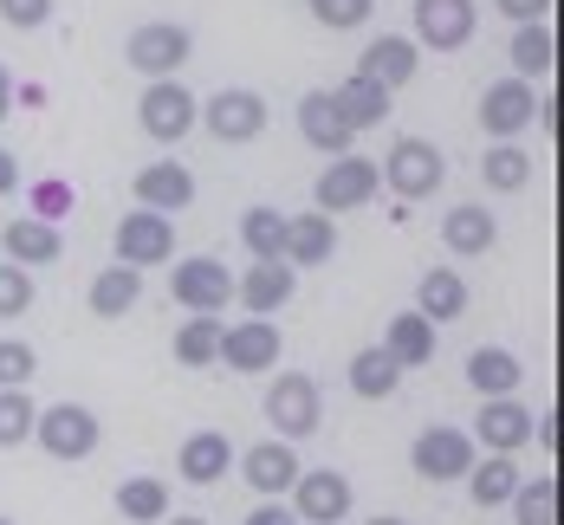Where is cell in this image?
<instances>
[{"label":"cell","mask_w":564,"mask_h":525,"mask_svg":"<svg viewBox=\"0 0 564 525\" xmlns=\"http://www.w3.org/2000/svg\"><path fill=\"white\" fill-rule=\"evenodd\" d=\"M332 105H338V117H344V123H350V130H377V123L390 117V91L350 72V78H344L338 91H332Z\"/></svg>","instance_id":"obj_28"},{"label":"cell","mask_w":564,"mask_h":525,"mask_svg":"<svg viewBox=\"0 0 564 525\" xmlns=\"http://www.w3.org/2000/svg\"><path fill=\"white\" fill-rule=\"evenodd\" d=\"M415 40H402V33H383V40H370L364 46V58H357V78H370V85H383V91H395V85H409L415 78Z\"/></svg>","instance_id":"obj_22"},{"label":"cell","mask_w":564,"mask_h":525,"mask_svg":"<svg viewBox=\"0 0 564 525\" xmlns=\"http://www.w3.org/2000/svg\"><path fill=\"white\" fill-rule=\"evenodd\" d=\"M267 422H273L280 441H305V435H318V422H325V396H318V383H312L305 370H280L273 390H267Z\"/></svg>","instance_id":"obj_3"},{"label":"cell","mask_w":564,"mask_h":525,"mask_svg":"<svg viewBox=\"0 0 564 525\" xmlns=\"http://www.w3.org/2000/svg\"><path fill=\"white\" fill-rule=\"evenodd\" d=\"M163 525H208V519H195V513H175V519H163Z\"/></svg>","instance_id":"obj_49"},{"label":"cell","mask_w":564,"mask_h":525,"mask_svg":"<svg viewBox=\"0 0 564 525\" xmlns=\"http://www.w3.org/2000/svg\"><path fill=\"white\" fill-rule=\"evenodd\" d=\"M532 441V408L512 403V396H487L480 415H474V448L487 455H519Z\"/></svg>","instance_id":"obj_16"},{"label":"cell","mask_w":564,"mask_h":525,"mask_svg":"<svg viewBox=\"0 0 564 525\" xmlns=\"http://www.w3.org/2000/svg\"><path fill=\"white\" fill-rule=\"evenodd\" d=\"M480 182H487L494 195H519V188L532 182V156H525L519 143H494L487 163H480Z\"/></svg>","instance_id":"obj_36"},{"label":"cell","mask_w":564,"mask_h":525,"mask_svg":"<svg viewBox=\"0 0 564 525\" xmlns=\"http://www.w3.org/2000/svg\"><path fill=\"white\" fill-rule=\"evenodd\" d=\"M332 253H338L332 215H292L285 221V266H325Z\"/></svg>","instance_id":"obj_24"},{"label":"cell","mask_w":564,"mask_h":525,"mask_svg":"<svg viewBox=\"0 0 564 525\" xmlns=\"http://www.w3.org/2000/svg\"><path fill=\"white\" fill-rule=\"evenodd\" d=\"M370 7H377V0H312V20L332 26V33H350V26L370 20Z\"/></svg>","instance_id":"obj_41"},{"label":"cell","mask_w":564,"mask_h":525,"mask_svg":"<svg viewBox=\"0 0 564 525\" xmlns=\"http://www.w3.org/2000/svg\"><path fill=\"white\" fill-rule=\"evenodd\" d=\"M494 240H500V221H494L480 201H460V208H448V215H442V247H448V253H460V260H480Z\"/></svg>","instance_id":"obj_23"},{"label":"cell","mask_w":564,"mask_h":525,"mask_svg":"<svg viewBox=\"0 0 564 525\" xmlns=\"http://www.w3.org/2000/svg\"><path fill=\"white\" fill-rule=\"evenodd\" d=\"M13 188H20V163L0 150V195H13Z\"/></svg>","instance_id":"obj_47"},{"label":"cell","mask_w":564,"mask_h":525,"mask_svg":"<svg viewBox=\"0 0 564 525\" xmlns=\"http://www.w3.org/2000/svg\"><path fill=\"white\" fill-rule=\"evenodd\" d=\"M494 7L507 13L512 26H525V20H545V13H552V0H494Z\"/></svg>","instance_id":"obj_43"},{"label":"cell","mask_w":564,"mask_h":525,"mask_svg":"<svg viewBox=\"0 0 564 525\" xmlns=\"http://www.w3.org/2000/svg\"><path fill=\"white\" fill-rule=\"evenodd\" d=\"M46 13H53V0H0V20H7L13 33H33V26H46Z\"/></svg>","instance_id":"obj_42"},{"label":"cell","mask_w":564,"mask_h":525,"mask_svg":"<svg viewBox=\"0 0 564 525\" xmlns=\"http://www.w3.org/2000/svg\"><path fill=\"white\" fill-rule=\"evenodd\" d=\"M532 105H539V91H532L525 78H494V85L480 91V130H487L494 143H512V136L532 123Z\"/></svg>","instance_id":"obj_14"},{"label":"cell","mask_w":564,"mask_h":525,"mask_svg":"<svg viewBox=\"0 0 564 525\" xmlns=\"http://www.w3.org/2000/svg\"><path fill=\"white\" fill-rule=\"evenodd\" d=\"M33 441H40L53 461H85V455H98V441H105V422H98L85 403H53V408H40V422H33Z\"/></svg>","instance_id":"obj_4"},{"label":"cell","mask_w":564,"mask_h":525,"mask_svg":"<svg viewBox=\"0 0 564 525\" xmlns=\"http://www.w3.org/2000/svg\"><path fill=\"white\" fill-rule=\"evenodd\" d=\"M234 467H240V480H247L260 500H280V493H292V480L305 473V467H299V455H292V441H280V435H273V441H253L247 455H234Z\"/></svg>","instance_id":"obj_15"},{"label":"cell","mask_w":564,"mask_h":525,"mask_svg":"<svg viewBox=\"0 0 564 525\" xmlns=\"http://www.w3.org/2000/svg\"><path fill=\"white\" fill-rule=\"evenodd\" d=\"M370 525H409V519H370Z\"/></svg>","instance_id":"obj_50"},{"label":"cell","mask_w":564,"mask_h":525,"mask_svg":"<svg viewBox=\"0 0 564 525\" xmlns=\"http://www.w3.org/2000/svg\"><path fill=\"white\" fill-rule=\"evenodd\" d=\"M267 98L253 91V85H227V91H215L208 105H202V123L221 136V143H253L260 130H267Z\"/></svg>","instance_id":"obj_10"},{"label":"cell","mask_w":564,"mask_h":525,"mask_svg":"<svg viewBox=\"0 0 564 525\" xmlns=\"http://www.w3.org/2000/svg\"><path fill=\"white\" fill-rule=\"evenodd\" d=\"M415 311H422L429 325H454V318L467 311V280H460L454 266H429L422 286H415Z\"/></svg>","instance_id":"obj_25"},{"label":"cell","mask_w":564,"mask_h":525,"mask_svg":"<svg viewBox=\"0 0 564 525\" xmlns=\"http://www.w3.org/2000/svg\"><path fill=\"white\" fill-rule=\"evenodd\" d=\"M215 357H221V318H188L175 331V363L182 370H208Z\"/></svg>","instance_id":"obj_37"},{"label":"cell","mask_w":564,"mask_h":525,"mask_svg":"<svg viewBox=\"0 0 564 525\" xmlns=\"http://www.w3.org/2000/svg\"><path fill=\"white\" fill-rule=\"evenodd\" d=\"M519 467H512V455H487V461L467 467V493H474V506L480 513H494V506H507L512 493H519Z\"/></svg>","instance_id":"obj_29"},{"label":"cell","mask_w":564,"mask_h":525,"mask_svg":"<svg viewBox=\"0 0 564 525\" xmlns=\"http://www.w3.org/2000/svg\"><path fill=\"white\" fill-rule=\"evenodd\" d=\"M377 188H383V175L370 156H332L325 175H318V188H312V201H318V215H350V208H364V201H377Z\"/></svg>","instance_id":"obj_6"},{"label":"cell","mask_w":564,"mask_h":525,"mask_svg":"<svg viewBox=\"0 0 564 525\" xmlns=\"http://www.w3.org/2000/svg\"><path fill=\"white\" fill-rule=\"evenodd\" d=\"M480 26V7L474 0H415V46L429 53H460Z\"/></svg>","instance_id":"obj_11"},{"label":"cell","mask_w":564,"mask_h":525,"mask_svg":"<svg viewBox=\"0 0 564 525\" xmlns=\"http://www.w3.org/2000/svg\"><path fill=\"white\" fill-rule=\"evenodd\" d=\"M383 350H390L402 370H422V363H435V325L422 311H402V318H390V331H383Z\"/></svg>","instance_id":"obj_30"},{"label":"cell","mask_w":564,"mask_h":525,"mask_svg":"<svg viewBox=\"0 0 564 525\" xmlns=\"http://www.w3.org/2000/svg\"><path fill=\"white\" fill-rule=\"evenodd\" d=\"M480 461V448H474V435L467 428H448V422H435V428H422L415 435V448H409V467L422 473V480H467V467Z\"/></svg>","instance_id":"obj_7"},{"label":"cell","mask_w":564,"mask_h":525,"mask_svg":"<svg viewBox=\"0 0 564 525\" xmlns=\"http://www.w3.org/2000/svg\"><path fill=\"white\" fill-rule=\"evenodd\" d=\"M117 247V266H163V260H175V221L170 215H156V208H137V215H123L111 233Z\"/></svg>","instance_id":"obj_8"},{"label":"cell","mask_w":564,"mask_h":525,"mask_svg":"<svg viewBox=\"0 0 564 525\" xmlns=\"http://www.w3.org/2000/svg\"><path fill=\"white\" fill-rule=\"evenodd\" d=\"M377 175L390 182L402 201H429V195H435V188L448 182V156H442V150H435L429 136H395L390 156L377 163Z\"/></svg>","instance_id":"obj_1"},{"label":"cell","mask_w":564,"mask_h":525,"mask_svg":"<svg viewBox=\"0 0 564 525\" xmlns=\"http://www.w3.org/2000/svg\"><path fill=\"white\" fill-rule=\"evenodd\" d=\"M507 506H512V525H558V473L519 480V493Z\"/></svg>","instance_id":"obj_34"},{"label":"cell","mask_w":564,"mask_h":525,"mask_svg":"<svg viewBox=\"0 0 564 525\" xmlns=\"http://www.w3.org/2000/svg\"><path fill=\"white\" fill-rule=\"evenodd\" d=\"M137 123H143V136H156V143H182V136L202 123V98H195L182 78H150L143 98H137Z\"/></svg>","instance_id":"obj_2"},{"label":"cell","mask_w":564,"mask_h":525,"mask_svg":"<svg viewBox=\"0 0 564 525\" xmlns=\"http://www.w3.org/2000/svg\"><path fill=\"white\" fill-rule=\"evenodd\" d=\"M7 111H13V78H7V65H0V123H7Z\"/></svg>","instance_id":"obj_48"},{"label":"cell","mask_w":564,"mask_h":525,"mask_svg":"<svg viewBox=\"0 0 564 525\" xmlns=\"http://www.w3.org/2000/svg\"><path fill=\"white\" fill-rule=\"evenodd\" d=\"M195 53V33L188 26H175V20H143L130 40H123V58L143 72V78H175L182 65Z\"/></svg>","instance_id":"obj_5"},{"label":"cell","mask_w":564,"mask_h":525,"mask_svg":"<svg viewBox=\"0 0 564 525\" xmlns=\"http://www.w3.org/2000/svg\"><path fill=\"white\" fill-rule=\"evenodd\" d=\"M552 65H558V33H552V20H525L519 33H512V78H552Z\"/></svg>","instance_id":"obj_26"},{"label":"cell","mask_w":564,"mask_h":525,"mask_svg":"<svg viewBox=\"0 0 564 525\" xmlns=\"http://www.w3.org/2000/svg\"><path fill=\"white\" fill-rule=\"evenodd\" d=\"M0 247H7V260L13 266H53L58 253H65V233L53 228V221H40V215H13L7 228H0Z\"/></svg>","instance_id":"obj_18"},{"label":"cell","mask_w":564,"mask_h":525,"mask_svg":"<svg viewBox=\"0 0 564 525\" xmlns=\"http://www.w3.org/2000/svg\"><path fill=\"white\" fill-rule=\"evenodd\" d=\"M188 201H195V175H188V163H150V169H137V208L182 215Z\"/></svg>","instance_id":"obj_21"},{"label":"cell","mask_w":564,"mask_h":525,"mask_svg":"<svg viewBox=\"0 0 564 525\" xmlns=\"http://www.w3.org/2000/svg\"><path fill=\"white\" fill-rule=\"evenodd\" d=\"M0 525H13V519H0Z\"/></svg>","instance_id":"obj_51"},{"label":"cell","mask_w":564,"mask_h":525,"mask_svg":"<svg viewBox=\"0 0 564 525\" xmlns=\"http://www.w3.org/2000/svg\"><path fill=\"white\" fill-rule=\"evenodd\" d=\"M395 383H402V363H395L383 344H370V350H357V357H350V390H357L364 403L395 396Z\"/></svg>","instance_id":"obj_32"},{"label":"cell","mask_w":564,"mask_h":525,"mask_svg":"<svg viewBox=\"0 0 564 525\" xmlns=\"http://www.w3.org/2000/svg\"><path fill=\"white\" fill-rule=\"evenodd\" d=\"M350 480L344 473H332V467H318V473H299L292 480V513H299V525H344L350 519Z\"/></svg>","instance_id":"obj_13"},{"label":"cell","mask_w":564,"mask_h":525,"mask_svg":"<svg viewBox=\"0 0 564 525\" xmlns=\"http://www.w3.org/2000/svg\"><path fill=\"white\" fill-rule=\"evenodd\" d=\"M467 383L480 390V403H487V396H512V390L525 383V363H519L512 350H500V344H480L474 357H467Z\"/></svg>","instance_id":"obj_27"},{"label":"cell","mask_w":564,"mask_h":525,"mask_svg":"<svg viewBox=\"0 0 564 525\" xmlns=\"http://www.w3.org/2000/svg\"><path fill=\"white\" fill-rule=\"evenodd\" d=\"M20 311H33V273L26 266H0V318H20Z\"/></svg>","instance_id":"obj_40"},{"label":"cell","mask_w":564,"mask_h":525,"mask_svg":"<svg viewBox=\"0 0 564 525\" xmlns=\"http://www.w3.org/2000/svg\"><path fill=\"white\" fill-rule=\"evenodd\" d=\"M234 455H240V448L227 441L221 428H195V435L182 441V455H175V473H182L188 486H215L227 467H234Z\"/></svg>","instance_id":"obj_20"},{"label":"cell","mask_w":564,"mask_h":525,"mask_svg":"<svg viewBox=\"0 0 564 525\" xmlns=\"http://www.w3.org/2000/svg\"><path fill=\"white\" fill-rule=\"evenodd\" d=\"M33 370H40V350L26 338H0V390H26Z\"/></svg>","instance_id":"obj_39"},{"label":"cell","mask_w":564,"mask_h":525,"mask_svg":"<svg viewBox=\"0 0 564 525\" xmlns=\"http://www.w3.org/2000/svg\"><path fill=\"white\" fill-rule=\"evenodd\" d=\"M240 247L253 260H285V215L280 208H247L240 215Z\"/></svg>","instance_id":"obj_35"},{"label":"cell","mask_w":564,"mask_h":525,"mask_svg":"<svg viewBox=\"0 0 564 525\" xmlns=\"http://www.w3.org/2000/svg\"><path fill=\"white\" fill-rule=\"evenodd\" d=\"M299 136H305L312 150H325V156H350V143H357V130L338 117L332 91H305V98H299Z\"/></svg>","instance_id":"obj_19"},{"label":"cell","mask_w":564,"mask_h":525,"mask_svg":"<svg viewBox=\"0 0 564 525\" xmlns=\"http://www.w3.org/2000/svg\"><path fill=\"white\" fill-rule=\"evenodd\" d=\"M170 292L182 311H195V318H215L227 311V298H234V273H227L215 253H195V260H182L170 273Z\"/></svg>","instance_id":"obj_9"},{"label":"cell","mask_w":564,"mask_h":525,"mask_svg":"<svg viewBox=\"0 0 564 525\" xmlns=\"http://www.w3.org/2000/svg\"><path fill=\"white\" fill-rule=\"evenodd\" d=\"M240 525H299V513H292V506H280V500H260V506H253Z\"/></svg>","instance_id":"obj_44"},{"label":"cell","mask_w":564,"mask_h":525,"mask_svg":"<svg viewBox=\"0 0 564 525\" xmlns=\"http://www.w3.org/2000/svg\"><path fill=\"white\" fill-rule=\"evenodd\" d=\"M58 208H65V188H58V182H46V188H40V208H33V215H40V221H53Z\"/></svg>","instance_id":"obj_46"},{"label":"cell","mask_w":564,"mask_h":525,"mask_svg":"<svg viewBox=\"0 0 564 525\" xmlns=\"http://www.w3.org/2000/svg\"><path fill=\"white\" fill-rule=\"evenodd\" d=\"M137 298H143V273H137V266H105V273L91 280V311H98V318L137 311Z\"/></svg>","instance_id":"obj_33"},{"label":"cell","mask_w":564,"mask_h":525,"mask_svg":"<svg viewBox=\"0 0 564 525\" xmlns=\"http://www.w3.org/2000/svg\"><path fill=\"white\" fill-rule=\"evenodd\" d=\"M227 370L240 376H260V370H280V325L273 318H240V325H221V357Z\"/></svg>","instance_id":"obj_12"},{"label":"cell","mask_w":564,"mask_h":525,"mask_svg":"<svg viewBox=\"0 0 564 525\" xmlns=\"http://www.w3.org/2000/svg\"><path fill=\"white\" fill-rule=\"evenodd\" d=\"M532 441H539L545 455L558 448V408H545V415H532Z\"/></svg>","instance_id":"obj_45"},{"label":"cell","mask_w":564,"mask_h":525,"mask_svg":"<svg viewBox=\"0 0 564 525\" xmlns=\"http://www.w3.org/2000/svg\"><path fill=\"white\" fill-rule=\"evenodd\" d=\"M117 513L130 525H163L170 519V486H163L156 473H130V480L117 486Z\"/></svg>","instance_id":"obj_31"},{"label":"cell","mask_w":564,"mask_h":525,"mask_svg":"<svg viewBox=\"0 0 564 525\" xmlns=\"http://www.w3.org/2000/svg\"><path fill=\"white\" fill-rule=\"evenodd\" d=\"M292 292H299V266H285V260H253V266L234 280V298H240L253 318H273L280 305H292Z\"/></svg>","instance_id":"obj_17"},{"label":"cell","mask_w":564,"mask_h":525,"mask_svg":"<svg viewBox=\"0 0 564 525\" xmlns=\"http://www.w3.org/2000/svg\"><path fill=\"white\" fill-rule=\"evenodd\" d=\"M33 422H40V403L26 390H0V448L33 441Z\"/></svg>","instance_id":"obj_38"}]
</instances>
